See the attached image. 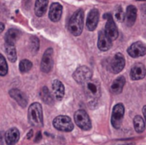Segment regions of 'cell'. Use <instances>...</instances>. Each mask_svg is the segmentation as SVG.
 I'll list each match as a JSON object with an SVG mask.
<instances>
[{
    "label": "cell",
    "instance_id": "20",
    "mask_svg": "<svg viewBox=\"0 0 146 145\" xmlns=\"http://www.w3.org/2000/svg\"><path fill=\"white\" fill-rule=\"evenodd\" d=\"M52 89H53L54 96L56 98V100L61 101L65 94V88L63 84L60 80L55 79L52 83Z\"/></svg>",
    "mask_w": 146,
    "mask_h": 145
},
{
    "label": "cell",
    "instance_id": "5",
    "mask_svg": "<svg viewBox=\"0 0 146 145\" xmlns=\"http://www.w3.org/2000/svg\"><path fill=\"white\" fill-rule=\"evenodd\" d=\"M53 126L62 132H71L74 129V124L71 119L67 115H59L53 120Z\"/></svg>",
    "mask_w": 146,
    "mask_h": 145
},
{
    "label": "cell",
    "instance_id": "19",
    "mask_svg": "<svg viewBox=\"0 0 146 145\" xmlns=\"http://www.w3.org/2000/svg\"><path fill=\"white\" fill-rule=\"evenodd\" d=\"M126 84V79L124 76H119L116 78L111 84L110 85V90L113 94H120L122 92L123 87L125 86Z\"/></svg>",
    "mask_w": 146,
    "mask_h": 145
},
{
    "label": "cell",
    "instance_id": "27",
    "mask_svg": "<svg viewBox=\"0 0 146 145\" xmlns=\"http://www.w3.org/2000/svg\"><path fill=\"white\" fill-rule=\"evenodd\" d=\"M39 49V40L37 37H31L30 38V50L33 54H36Z\"/></svg>",
    "mask_w": 146,
    "mask_h": 145
},
{
    "label": "cell",
    "instance_id": "24",
    "mask_svg": "<svg viewBox=\"0 0 146 145\" xmlns=\"http://www.w3.org/2000/svg\"><path fill=\"white\" fill-rule=\"evenodd\" d=\"M39 95H40V98L43 100L44 103L49 104V105H52L54 103V97H52L50 91L46 86H44L41 89Z\"/></svg>",
    "mask_w": 146,
    "mask_h": 145
},
{
    "label": "cell",
    "instance_id": "8",
    "mask_svg": "<svg viewBox=\"0 0 146 145\" xmlns=\"http://www.w3.org/2000/svg\"><path fill=\"white\" fill-rule=\"evenodd\" d=\"M124 114L125 108L122 103H117L114 106L111 115V124L115 129H119L121 127Z\"/></svg>",
    "mask_w": 146,
    "mask_h": 145
},
{
    "label": "cell",
    "instance_id": "16",
    "mask_svg": "<svg viewBox=\"0 0 146 145\" xmlns=\"http://www.w3.org/2000/svg\"><path fill=\"white\" fill-rule=\"evenodd\" d=\"M9 93V96L13 99H15L21 107H22V108L27 107V96H26V94L24 92H22L19 89H11Z\"/></svg>",
    "mask_w": 146,
    "mask_h": 145
},
{
    "label": "cell",
    "instance_id": "4",
    "mask_svg": "<svg viewBox=\"0 0 146 145\" xmlns=\"http://www.w3.org/2000/svg\"><path fill=\"white\" fill-rule=\"evenodd\" d=\"M74 121L75 124L82 130L84 131H89L92 128V122H91V119L88 115V114L83 110V109H80L77 110L74 114Z\"/></svg>",
    "mask_w": 146,
    "mask_h": 145
},
{
    "label": "cell",
    "instance_id": "7",
    "mask_svg": "<svg viewBox=\"0 0 146 145\" xmlns=\"http://www.w3.org/2000/svg\"><path fill=\"white\" fill-rule=\"evenodd\" d=\"M53 54H54V51L52 48H48L44 51L41 59V63H40V69L42 72L48 73L52 70L53 65H54Z\"/></svg>",
    "mask_w": 146,
    "mask_h": 145
},
{
    "label": "cell",
    "instance_id": "6",
    "mask_svg": "<svg viewBox=\"0 0 146 145\" xmlns=\"http://www.w3.org/2000/svg\"><path fill=\"white\" fill-rule=\"evenodd\" d=\"M92 72L86 66L79 67L74 71V73H73L74 79L78 84H82V85H84L87 81L91 80L92 79Z\"/></svg>",
    "mask_w": 146,
    "mask_h": 145
},
{
    "label": "cell",
    "instance_id": "34",
    "mask_svg": "<svg viewBox=\"0 0 146 145\" xmlns=\"http://www.w3.org/2000/svg\"><path fill=\"white\" fill-rule=\"evenodd\" d=\"M137 1H146V0H137Z\"/></svg>",
    "mask_w": 146,
    "mask_h": 145
},
{
    "label": "cell",
    "instance_id": "21",
    "mask_svg": "<svg viewBox=\"0 0 146 145\" xmlns=\"http://www.w3.org/2000/svg\"><path fill=\"white\" fill-rule=\"evenodd\" d=\"M21 36V32L16 28H10L5 34V43L9 44H14L19 39Z\"/></svg>",
    "mask_w": 146,
    "mask_h": 145
},
{
    "label": "cell",
    "instance_id": "26",
    "mask_svg": "<svg viewBox=\"0 0 146 145\" xmlns=\"http://www.w3.org/2000/svg\"><path fill=\"white\" fill-rule=\"evenodd\" d=\"M32 67H33V63L29 60H27V59H24V60L21 61V62L19 64L20 72L22 73L29 72L31 70Z\"/></svg>",
    "mask_w": 146,
    "mask_h": 145
},
{
    "label": "cell",
    "instance_id": "17",
    "mask_svg": "<svg viewBox=\"0 0 146 145\" xmlns=\"http://www.w3.org/2000/svg\"><path fill=\"white\" fill-rule=\"evenodd\" d=\"M137 8L133 5H129L127 8V11L125 13V21L127 26H132L136 21L137 19Z\"/></svg>",
    "mask_w": 146,
    "mask_h": 145
},
{
    "label": "cell",
    "instance_id": "22",
    "mask_svg": "<svg viewBox=\"0 0 146 145\" xmlns=\"http://www.w3.org/2000/svg\"><path fill=\"white\" fill-rule=\"evenodd\" d=\"M49 0H36L34 4V12L35 15L38 17L43 16L47 11Z\"/></svg>",
    "mask_w": 146,
    "mask_h": 145
},
{
    "label": "cell",
    "instance_id": "10",
    "mask_svg": "<svg viewBox=\"0 0 146 145\" xmlns=\"http://www.w3.org/2000/svg\"><path fill=\"white\" fill-rule=\"evenodd\" d=\"M126 61L125 57L121 53H117L115 56L111 59L110 62V70L113 73H119L121 72L125 67Z\"/></svg>",
    "mask_w": 146,
    "mask_h": 145
},
{
    "label": "cell",
    "instance_id": "29",
    "mask_svg": "<svg viewBox=\"0 0 146 145\" xmlns=\"http://www.w3.org/2000/svg\"><path fill=\"white\" fill-rule=\"evenodd\" d=\"M115 18H116V20L118 21L122 22V21H125V13H124V11H123V9H122L121 7H119L118 8V9L115 12Z\"/></svg>",
    "mask_w": 146,
    "mask_h": 145
},
{
    "label": "cell",
    "instance_id": "18",
    "mask_svg": "<svg viewBox=\"0 0 146 145\" xmlns=\"http://www.w3.org/2000/svg\"><path fill=\"white\" fill-rule=\"evenodd\" d=\"M20 138V132L17 128L9 129L5 133V142L7 145H15Z\"/></svg>",
    "mask_w": 146,
    "mask_h": 145
},
{
    "label": "cell",
    "instance_id": "33",
    "mask_svg": "<svg viewBox=\"0 0 146 145\" xmlns=\"http://www.w3.org/2000/svg\"><path fill=\"white\" fill-rule=\"evenodd\" d=\"M143 114H144V116H145V119L146 121V105L144 106V108H143Z\"/></svg>",
    "mask_w": 146,
    "mask_h": 145
},
{
    "label": "cell",
    "instance_id": "9",
    "mask_svg": "<svg viewBox=\"0 0 146 145\" xmlns=\"http://www.w3.org/2000/svg\"><path fill=\"white\" fill-rule=\"evenodd\" d=\"M104 17L105 19H107V22H106V25H105V33L107 34V36L113 41L115 39H116L118 38V35H119V32H118V29H117V26L111 16V15L110 14H106L104 15Z\"/></svg>",
    "mask_w": 146,
    "mask_h": 145
},
{
    "label": "cell",
    "instance_id": "31",
    "mask_svg": "<svg viewBox=\"0 0 146 145\" xmlns=\"http://www.w3.org/2000/svg\"><path fill=\"white\" fill-rule=\"evenodd\" d=\"M33 130H30V131H29V132L27 134V138L28 139H30L31 138H33Z\"/></svg>",
    "mask_w": 146,
    "mask_h": 145
},
{
    "label": "cell",
    "instance_id": "23",
    "mask_svg": "<svg viewBox=\"0 0 146 145\" xmlns=\"http://www.w3.org/2000/svg\"><path fill=\"white\" fill-rule=\"evenodd\" d=\"M4 52L7 56V58L11 62H15L17 59V54H16V50L14 44H4Z\"/></svg>",
    "mask_w": 146,
    "mask_h": 145
},
{
    "label": "cell",
    "instance_id": "25",
    "mask_svg": "<svg viewBox=\"0 0 146 145\" xmlns=\"http://www.w3.org/2000/svg\"><path fill=\"white\" fill-rule=\"evenodd\" d=\"M133 126H134L135 131L138 133H142L145 130V121L139 115H136L134 117V119H133Z\"/></svg>",
    "mask_w": 146,
    "mask_h": 145
},
{
    "label": "cell",
    "instance_id": "28",
    "mask_svg": "<svg viewBox=\"0 0 146 145\" xmlns=\"http://www.w3.org/2000/svg\"><path fill=\"white\" fill-rule=\"evenodd\" d=\"M8 73V64L5 57L0 54V76H5Z\"/></svg>",
    "mask_w": 146,
    "mask_h": 145
},
{
    "label": "cell",
    "instance_id": "12",
    "mask_svg": "<svg viewBox=\"0 0 146 145\" xmlns=\"http://www.w3.org/2000/svg\"><path fill=\"white\" fill-rule=\"evenodd\" d=\"M99 21V12L97 9H92L86 18V27L89 31H94Z\"/></svg>",
    "mask_w": 146,
    "mask_h": 145
},
{
    "label": "cell",
    "instance_id": "30",
    "mask_svg": "<svg viewBox=\"0 0 146 145\" xmlns=\"http://www.w3.org/2000/svg\"><path fill=\"white\" fill-rule=\"evenodd\" d=\"M41 139H42V133H41V132H38L37 134H36V137L34 138V142L38 143Z\"/></svg>",
    "mask_w": 146,
    "mask_h": 145
},
{
    "label": "cell",
    "instance_id": "32",
    "mask_svg": "<svg viewBox=\"0 0 146 145\" xmlns=\"http://www.w3.org/2000/svg\"><path fill=\"white\" fill-rule=\"evenodd\" d=\"M3 30H4V24L2 23V22H0V33H1Z\"/></svg>",
    "mask_w": 146,
    "mask_h": 145
},
{
    "label": "cell",
    "instance_id": "14",
    "mask_svg": "<svg viewBox=\"0 0 146 145\" xmlns=\"http://www.w3.org/2000/svg\"><path fill=\"white\" fill-rule=\"evenodd\" d=\"M62 14V6L59 3H53L50 4L49 9V18L53 22H57L60 21Z\"/></svg>",
    "mask_w": 146,
    "mask_h": 145
},
{
    "label": "cell",
    "instance_id": "1",
    "mask_svg": "<svg viewBox=\"0 0 146 145\" xmlns=\"http://www.w3.org/2000/svg\"><path fill=\"white\" fill-rule=\"evenodd\" d=\"M84 27V11L78 9L71 16L68 22V31L74 36H80Z\"/></svg>",
    "mask_w": 146,
    "mask_h": 145
},
{
    "label": "cell",
    "instance_id": "11",
    "mask_svg": "<svg viewBox=\"0 0 146 145\" xmlns=\"http://www.w3.org/2000/svg\"><path fill=\"white\" fill-rule=\"evenodd\" d=\"M127 53L131 57L137 58L143 56L146 54V45L140 41H137L130 45L127 49Z\"/></svg>",
    "mask_w": 146,
    "mask_h": 145
},
{
    "label": "cell",
    "instance_id": "3",
    "mask_svg": "<svg viewBox=\"0 0 146 145\" xmlns=\"http://www.w3.org/2000/svg\"><path fill=\"white\" fill-rule=\"evenodd\" d=\"M86 95L92 101L97 100L101 96V86L98 80H89L84 84Z\"/></svg>",
    "mask_w": 146,
    "mask_h": 145
},
{
    "label": "cell",
    "instance_id": "2",
    "mask_svg": "<svg viewBox=\"0 0 146 145\" xmlns=\"http://www.w3.org/2000/svg\"><path fill=\"white\" fill-rule=\"evenodd\" d=\"M27 118L29 123L36 127L43 126L44 119H43V110L42 106L38 103H32L28 108Z\"/></svg>",
    "mask_w": 146,
    "mask_h": 145
},
{
    "label": "cell",
    "instance_id": "15",
    "mask_svg": "<svg viewBox=\"0 0 146 145\" xmlns=\"http://www.w3.org/2000/svg\"><path fill=\"white\" fill-rule=\"evenodd\" d=\"M112 46V40L107 36L104 31H100L98 33V47L102 51L109 50Z\"/></svg>",
    "mask_w": 146,
    "mask_h": 145
},
{
    "label": "cell",
    "instance_id": "13",
    "mask_svg": "<svg viewBox=\"0 0 146 145\" xmlns=\"http://www.w3.org/2000/svg\"><path fill=\"white\" fill-rule=\"evenodd\" d=\"M146 68L144 64L136 63L132 67L130 72V77L132 80H139L145 77Z\"/></svg>",
    "mask_w": 146,
    "mask_h": 145
}]
</instances>
